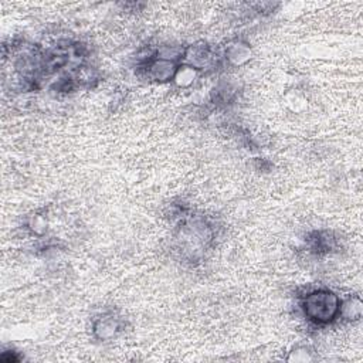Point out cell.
Returning a JSON list of instances; mask_svg holds the SVG:
<instances>
[{"label": "cell", "mask_w": 363, "mask_h": 363, "mask_svg": "<svg viewBox=\"0 0 363 363\" xmlns=\"http://www.w3.org/2000/svg\"><path fill=\"white\" fill-rule=\"evenodd\" d=\"M342 298L329 288H315L298 300L302 317L315 326H326L340 320Z\"/></svg>", "instance_id": "obj_1"}, {"label": "cell", "mask_w": 363, "mask_h": 363, "mask_svg": "<svg viewBox=\"0 0 363 363\" xmlns=\"http://www.w3.org/2000/svg\"><path fill=\"white\" fill-rule=\"evenodd\" d=\"M179 64L180 61L163 59L155 53L147 63L138 65V71L151 83L167 84L172 83Z\"/></svg>", "instance_id": "obj_2"}, {"label": "cell", "mask_w": 363, "mask_h": 363, "mask_svg": "<svg viewBox=\"0 0 363 363\" xmlns=\"http://www.w3.org/2000/svg\"><path fill=\"white\" fill-rule=\"evenodd\" d=\"M182 63L195 67L200 72L213 68L217 63L214 48L205 40H199L183 47Z\"/></svg>", "instance_id": "obj_3"}, {"label": "cell", "mask_w": 363, "mask_h": 363, "mask_svg": "<svg viewBox=\"0 0 363 363\" xmlns=\"http://www.w3.org/2000/svg\"><path fill=\"white\" fill-rule=\"evenodd\" d=\"M125 329V321L114 312H105L92 321L91 332L96 341H114Z\"/></svg>", "instance_id": "obj_4"}, {"label": "cell", "mask_w": 363, "mask_h": 363, "mask_svg": "<svg viewBox=\"0 0 363 363\" xmlns=\"http://www.w3.org/2000/svg\"><path fill=\"white\" fill-rule=\"evenodd\" d=\"M222 57L229 67H233V68L243 67L253 57L251 44L245 39L234 37L226 43Z\"/></svg>", "instance_id": "obj_5"}, {"label": "cell", "mask_w": 363, "mask_h": 363, "mask_svg": "<svg viewBox=\"0 0 363 363\" xmlns=\"http://www.w3.org/2000/svg\"><path fill=\"white\" fill-rule=\"evenodd\" d=\"M307 247L313 256H325L336 249V238L329 231H313L307 238Z\"/></svg>", "instance_id": "obj_6"}, {"label": "cell", "mask_w": 363, "mask_h": 363, "mask_svg": "<svg viewBox=\"0 0 363 363\" xmlns=\"http://www.w3.org/2000/svg\"><path fill=\"white\" fill-rule=\"evenodd\" d=\"M71 74L74 77L79 90H92L98 85L101 80L100 71L88 63H80L79 65H76L74 70L71 71Z\"/></svg>", "instance_id": "obj_7"}, {"label": "cell", "mask_w": 363, "mask_h": 363, "mask_svg": "<svg viewBox=\"0 0 363 363\" xmlns=\"http://www.w3.org/2000/svg\"><path fill=\"white\" fill-rule=\"evenodd\" d=\"M363 302L359 295H349L348 298L341 301L340 309V320L346 322H357L362 318Z\"/></svg>", "instance_id": "obj_8"}, {"label": "cell", "mask_w": 363, "mask_h": 363, "mask_svg": "<svg viewBox=\"0 0 363 363\" xmlns=\"http://www.w3.org/2000/svg\"><path fill=\"white\" fill-rule=\"evenodd\" d=\"M202 72L199 70H196L195 67H191L189 64L180 63L176 72H175V77L172 80V83L182 90L190 88L193 84L196 83V80H199Z\"/></svg>", "instance_id": "obj_9"}, {"label": "cell", "mask_w": 363, "mask_h": 363, "mask_svg": "<svg viewBox=\"0 0 363 363\" xmlns=\"http://www.w3.org/2000/svg\"><path fill=\"white\" fill-rule=\"evenodd\" d=\"M50 227V222H48V216L45 210H37L32 216L28 217L26 220V230L34 236V237H44Z\"/></svg>", "instance_id": "obj_10"}, {"label": "cell", "mask_w": 363, "mask_h": 363, "mask_svg": "<svg viewBox=\"0 0 363 363\" xmlns=\"http://www.w3.org/2000/svg\"><path fill=\"white\" fill-rule=\"evenodd\" d=\"M288 362H312L315 359L313 356V351L307 345H297L291 349L285 357Z\"/></svg>", "instance_id": "obj_11"}]
</instances>
